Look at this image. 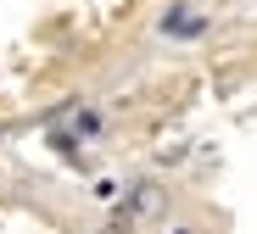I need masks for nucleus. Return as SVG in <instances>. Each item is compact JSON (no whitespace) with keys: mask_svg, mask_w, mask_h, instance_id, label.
Wrapping results in <instances>:
<instances>
[]
</instances>
